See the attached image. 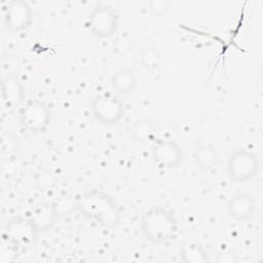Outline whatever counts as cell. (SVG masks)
<instances>
[{
    "label": "cell",
    "mask_w": 263,
    "mask_h": 263,
    "mask_svg": "<svg viewBox=\"0 0 263 263\" xmlns=\"http://www.w3.org/2000/svg\"><path fill=\"white\" fill-rule=\"evenodd\" d=\"M112 88L120 95L132 92L137 86V77L133 70L128 68H120L113 73L110 78Z\"/></svg>",
    "instance_id": "cell-12"
},
{
    "label": "cell",
    "mask_w": 263,
    "mask_h": 263,
    "mask_svg": "<svg viewBox=\"0 0 263 263\" xmlns=\"http://www.w3.org/2000/svg\"><path fill=\"white\" fill-rule=\"evenodd\" d=\"M30 218L34 222L38 231L44 232L51 229L54 225L58 218V212L53 205L40 204L33 210Z\"/></svg>",
    "instance_id": "cell-13"
},
{
    "label": "cell",
    "mask_w": 263,
    "mask_h": 263,
    "mask_svg": "<svg viewBox=\"0 0 263 263\" xmlns=\"http://www.w3.org/2000/svg\"><path fill=\"white\" fill-rule=\"evenodd\" d=\"M226 209L231 219L237 222H243L253 216L256 210V202L251 194L239 192L228 200Z\"/></svg>",
    "instance_id": "cell-10"
},
{
    "label": "cell",
    "mask_w": 263,
    "mask_h": 263,
    "mask_svg": "<svg viewBox=\"0 0 263 263\" xmlns=\"http://www.w3.org/2000/svg\"><path fill=\"white\" fill-rule=\"evenodd\" d=\"M76 209L86 218L93 220L106 228L118 226L121 211L116 201L103 192H88L76 201Z\"/></svg>",
    "instance_id": "cell-1"
},
{
    "label": "cell",
    "mask_w": 263,
    "mask_h": 263,
    "mask_svg": "<svg viewBox=\"0 0 263 263\" xmlns=\"http://www.w3.org/2000/svg\"><path fill=\"white\" fill-rule=\"evenodd\" d=\"M90 111L98 122L111 126L117 124L122 118L124 105L117 95L103 93L96 96L91 100Z\"/></svg>",
    "instance_id": "cell-3"
},
{
    "label": "cell",
    "mask_w": 263,
    "mask_h": 263,
    "mask_svg": "<svg viewBox=\"0 0 263 263\" xmlns=\"http://www.w3.org/2000/svg\"><path fill=\"white\" fill-rule=\"evenodd\" d=\"M180 259L184 263H204L210 262L209 255L202 245L195 240H186L180 249Z\"/></svg>",
    "instance_id": "cell-14"
},
{
    "label": "cell",
    "mask_w": 263,
    "mask_h": 263,
    "mask_svg": "<svg viewBox=\"0 0 263 263\" xmlns=\"http://www.w3.org/2000/svg\"><path fill=\"white\" fill-rule=\"evenodd\" d=\"M39 231L31 218H15L8 221L4 227V236L14 246L29 248L35 245Z\"/></svg>",
    "instance_id": "cell-7"
},
{
    "label": "cell",
    "mask_w": 263,
    "mask_h": 263,
    "mask_svg": "<svg viewBox=\"0 0 263 263\" xmlns=\"http://www.w3.org/2000/svg\"><path fill=\"white\" fill-rule=\"evenodd\" d=\"M32 21L33 11L26 1L12 0L5 8L4 23L6 28L12 33L26 31L31 26Z\"/></svg>",
    "instance_id": "cell-8"
},
{
    "label": "cell",
    "mask_w": 263,
    "mask_h": 263,
    "mask_svg": "<svg viewBox=\"0 0 263 263\" xmlns=\"http://www.w3.org/2000/svg\"><path fill=\"white\" fill-rule=\"evenodd\" d=\"M194 159L201 170L210 171L214 168L218 162V153L212 145L205 144L196 149Z\"/></svg>",
    "instance_id": "cell-16"
},
{
    "label": "cell",
    "mask_w": 263,
    "mask_h": 263,
    "mask_svg": "<svg viewBox=\"0 0 263 263\" xmlns=\"http://www.w3.org/2000/svg\"><path fill=\"white\" fill-rule=\"evenodd\" d=\"M260 168L258 157L251 151L238 149L227 160V173L232 181L246 183L255 178Z\"/></svg>",
    "instance_id": "cell-4"
},
{
    "label": "cell",
    "mask_w": 263,
    "mask_h": 263,
    "mask_svg": "<svg viewBox=\"0 0 263 263\" xmlns=\"http://www.w3.org/2000/svg\"><path fill=\"white\" fill-rule=\"evenodd\" d=\"M117 12L110 6L99 5L87 15L86 26L89 32L98 38H110L118 29Z\"/></svg>",
    "instance_id": "cell-5"
},
{
    "label": "cell",
    "mask_w": 263,
    "mask_h": 263,
    "mask_svg": "<svg viewBox=\"0 0 263 263\" xmlns=\"http://www.w3.org/2000/svg\"><path fill=\"white\" fill-rule=\"evenodd\" d=\"M20 120L27 130L32 134H39L45 132L50 124L51 114L42 101L33 99L22 107Z\"/></svg>",
    "instance_id": "cell-6"
},
{
    "label": "cell",
    "mask_w": 263,
    "mask_h": 263,
    "mask_svg": "<svg viewBox=\"0 0 263 263\" xmlns=\"http://www.w3.org/2000/svg\"><path fill=\"white\" fill-rule=\"evenodd\" d=\"M151 153L154 161L163 168H176L183 161V151L173 140L155 141Z\"/></svg>",
    "instance_id": "cell-9"
},
{
    "label": "cell",
    "mask_w": 263,
    "mask_h": 263,
    "mask_svg": "<svg viewBox=\"0 0 263 263\" xmlns=\"http://www.w3.org/2000/svg\"><path fill=\"white\" fill-rule=\"evenodd\" d=\"M140 61L142 65L149 70H154L159 67L161 62L160 52L152 47L145 48L140 54Z\"/></svg>",
    "instance_id": "cell-17"
},
{
    "label": "cell",
    "mask_w": 263,
    "mask_h": 263,
    "mask_svg": "<svg viewBox=\"0 0 263 263\" xmlns=\"http://www.w3.org/2000/svg\"><path fill=\"white\" fill-rule=\"evenodd\" d=\"M140 228L143 236L153 243H164L176 236L179 228L176 217L162 206H152L142 216Z\"/></svg>",
    "instance_id": "cell-2"
},
{
    "label": "cell",
    "mask_w": 263,
    "mask_h": 263,
    "mask_svg": "<svg viewBox=\"0 0 263 263\" xmlns=\"http://www.w3.org/2000/svg\"><path fill=\"white\" fill-rule=\"evenodd\" d=\"M155 125L149 119H138L130 128L132 138L139 143H147L154 139Z\"/></svg>",
    "instance_id": "cell-15"
},
{
    "label": "cell",
    "mask_w": 263,
    "mask_h": 263,
    "mask_svg": "<svg viewBox=\"0 0 263 263\" xmlns=\"http://www.w3.org/2000/svg\"><path fill=\"white\" fill-rule=\"evenodd\" d=\"M2 97L10 107L20 106L25 99V87L14 74H8L2 78Z\"/></svg>",
    "instance_id": "cell-11"
}]
</instances>
